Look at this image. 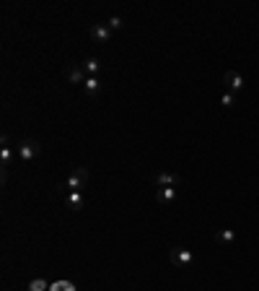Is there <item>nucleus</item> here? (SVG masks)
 Here are the masks:
<instances>
[{
	"label": "nucleus",
	"mask_w": 259,
	"mask_h": 291,
	"mask_svg": "<svg viewBox=\"0 0 259 291\" xmlns=\"http://www.w3.org/2000/svg\"><path fill=\"white\" fill-rule=\"evenodd\" d=\"M16 153H18V159H21V161H34L42 153V146H39V141H34V138H24V141L16 143Z\"/></svg>",
	"instance_id": "f257e3e1"
},
{
	"label": "nucleus",
	"mask_w": 259,
	"mask_h": 291,
	"mask_svg": "<svg viewBox=\"0 0 259 291\" xmlns=\"http://www.w3.org/2000/svg\"><path fill=\"white\" fill-rule=\"evenodd\" d=\"M169 260H171L174 268H189L192 262H194V255H192V250L171 247V250H169Z\"/></svg>",
	"instance_id": "f03ea898"
},
{
	"label": "nucleus",
	"mask_w": 259,
	"mask_h": 291,
	"mask_svg": "<svg viewBox=\"0 0 259 291\" xmlns=\"http://www.w3.org/2000/svg\"><path fill=\"white\" fill-rule=\"evenodd\" d=\"M88 169L86 167H78V169H73V175L68 177V182H65V187H70L73 193H80L83 187L88 185Z\"/></svg>",
	"instance_id": "7ed1b4c3"
},
{
	"label": "nucleus",
	"mask_w": 259,
	"mask_h": 291,
	"mask_svg": "<svg viewBox=\"0 0 259 291\" xmlns=\"http://www.w3.org/2000/svg\"><path fill=\"white\" fill-rule=\"evenodd\" d=\"M153 182L158 187H179L181 185V175H177V172H158V175L153 177Z\"/></svg>",
	"instance_id": "20e7f679"
},
{
	"label": "nucleus",
	"mask_w": 259,
	"mask_h": 291,
	"mask_svg": "<svg viewBox=\"0 0 259 291\" xmlns=\"http://www.w3.org/2000/svg\"><path fill=\"white\" fill-rule=\"evenodd\" d=\"M223 84L228 86V91H233V94H241L244 91V78L238 76L236 70H226L223 73Z\"/></svg>",
	"instance_id": "39448f33"
},
{
	"label": "nucleus",
	"mask_w": 259,
	"mask_h": 291,
	"mask_svg": "<svg viewBox=\"0 0 259 291\" xmlns=\"http://www.w3.org/2000/svg\"><path fill=\"white\" fill-rule=\"evenodd\" d=\"M65 78H68L70 84L83 86V84H86V78H88V73L83 70V65H70L68 70H65Z\"/></svg>",
	"instance_id": "423d86ee"
},
{
	"label": "nucleus",
	"mask_w": 259,
	"mask_h": 291,
	"mask_svg": "<svg viewBox=\"0 0 259 291\" xmlns=\"http://www.w3.org/2000/svg\"><path fill=\"white\" fill-rule=\"evenodd\" d=\"M91 39L104 44V42L112 39V29H109L106 24H94V26H91Z\"/></svg>",
	"instance_id": "0eeeda50"
},
{
	"label": "nucleus",
	"mask_w": 259,
	"mask_h": 291,
	"mask_svg": "<svg viewBox=\"0 0 259 291\" xmlns=\"http://www.w3.org/2000/svg\"><path fill=\"white\" fill-rule=\"evenodd\" d=\"M212 239H215V244H223V247H231V244H236V232H233V229H218Z\"/></svg>",
	"instance_id": "6e6552de"
},
{
	"label": "nucleus",
	"mask_w": 259,
	"mask_h": 291,
	"mask_svg": "<svg viewBox=\"0 0 259 291\" xmlns=\"http://www.w3.org/2000/svg\"><path fill=\"white\" fill-rule=\"evenodd\" d=\"M177 187H158V193H155V200L158 203H163V205H171L174 200H177Z\"/></svg>",
	"instance_id": "1a4fd4ad"
},
{
	"label": "nucleus",
	"mask_w": 259,
	"mask_h": 291,
	"mask_svg": "<svg viewBox=\"0 0 259 291\" xmlns=\"http://www.w3.org/2000/svg\"><path fill=\"white\" fill-rule=\"evenodd\" d=\"M83 91H86V96H99L101 94V84H99V78L96 76H88L86 78V84H83Z\"/></svg>",
	"instance_id": "9d476101"
},
{
	"label": "nucleus",
	"mask_w": 259,
	"mask_h": 291,
	"mask_svg": "<svg viewBox=\"0 0 259 291\" xmlns=\"http://www.w3.org/2000/svg\"><path fill=\"white\" fill-rule=\"evenodd\" d=\"M83 70H86L88 76H96V73L101 70V60L99 58H86L83 60Z\"/></svg>",
	"instance_id": "9b49d317"
},
{
	"label": "nucleus",
	"mask_w": 259,
	"mask_h": 291,
	"mask_svg": "<svg viewBox=\"0 0 259 291\" xmlns=\"http://www.w3.org/2000/svg\"><path fill=\"white\" fill-rule=\"evenodd\" d=\"M68 205H70V211H83V205H86V203H83V195L70 190V193H68Z\"/></svg>",
	"instance_id": "f8f14e48"
},
{
	"label": "nucleus",
	"mask_w": 259,
	"mask_h": 291,
	"mask_svg": "<svg viewBox=\"0 0 259 291\" xmlns=\"http://www.w3.org/2000/svg\"><path fill=\"white\" fill-rule=\"evenodd\" d=\"M0 161H3V167H11V161H13V148L11 146H3V148H0Z\"/></svg>",
	"instance_id": "ddd939ff"
},
{
	"label": "nucleus",
	"mask_w": 259,
	"mask_h": 291,
	"mask_svg": "<svg viewBox=\"0 0 259 291\" xmlns=\"http://www.w3.org/2000/svg\"><path fill=\"white\" fill-rule=\"evenodd\" d=\"M236 102H238V94H233V91H226V94L223 96H220V104H223V107H236Z\"/></svg>",
	"instance_id": "4468645a"
},
{
	"label": "nucleus",
	"mask_w": 259,
	"mask_h": 291,
	"mask_svg": "<svg viewBox=\"0 0 259 291\" xmlns=\"http://www.w3.org/2000/svg\"><path fill=\"white\" fill-rule=\"evenodd\" d=\"M29 291H50V284L44 278H34L29 281Z\"/></svg>",
	"instance_id": "2eb2a0df"
},
{
	"label": "nucleus",
	"mask_w": 259,
	"mask_h": 291,
	"mask_svg": "<svg viewBox=\"0 0 259 291\" xmlns=\"http://www.w3.org/2000/svg\"><path fill=\"white\" fill-rule=\"evenodd\" d=\"M50 291H76V286L68 284V281H57V284H52Z\"/></svg>",
	"instance_id": "dca6fc26"
},
{
	"label": "nucleus",
	"mask_w": 259,
	"mask_h": 291,
	"mask_svg": "<svg viewBox=\"0 0 259 291\" xmlns=\"http://www.w3.org/2000/svg\"><path fill=\"white\" fill-rule=\"evenodd\" d=\"M106 26H109V29H112V31H117V29H122V26H125V21H122V18H119V16H112V18H109V21H106Z\"/></svg>",
	"instance_id": "f3484780"
}]
</instances>
